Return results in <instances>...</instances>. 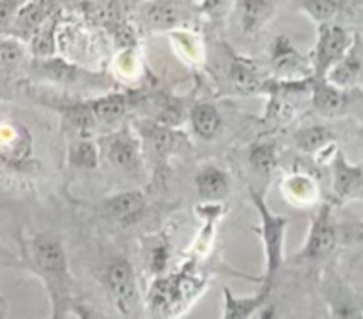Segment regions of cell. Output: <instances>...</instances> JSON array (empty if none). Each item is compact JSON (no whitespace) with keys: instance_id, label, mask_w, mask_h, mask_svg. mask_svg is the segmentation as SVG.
Segmentation results:
<instances>
[{"instance_id":"obj_8","label":"cell","mask_w":363,"mask_h":319,"mask_svg":"<svg viewBox=\"0 0 363 319\" xmlns=\"http://www.w3.org/2000/svg\"><path fill=\"white\" fill-rule=\"evenodd\" d=\"M332 170V186L337 201H363V165H353L342 152L335 151Z\"/></svg>"},{"instance_id":"obj_16","label":"cell","mask_w":363,"mask_h":319,"mask_svg":"<svg viewBox=\"0 0 363 319\" xmlns=\"http://www.w3.org/2000/svg\"><path fill=\"white\" fill-rule=\"evenodd\" d=\"M190 121L194 131L204 140H211L222 130V116L213 103H199L191 108Z\"/></svg>"},{"instance_id":"obj_17","label":"cell","mask_w":363,"mask_h":319,"mask_svg":"<svg viewBox=\"0 0 363 319\" xmlns=\"http://www.w3.org/2000/svg\"><path fill=\"white\" fill-rule=\"evenodd\" d=\"M128 106L126 94L121 92H113V94L101 96L92 101H89V108H91L92 116H94L96 124H113L124 116Z\"/></svg>"},{"instance_id":"obj_22","label":"cell","mask_w":363,"mask_h":319,"mask_svg":"<svg viewBox=\"0 0 363 319\" xmlns=\"http://www.w3.org/2000/svg\"><path fill=\"white\" fill-rule=\"evenodd\" d=\"M25 48L23 43L11 35L0 34V78H7L23 62Z\"/></svg>"},{"instance_id":"obj_29","label":"cell","mask_w":363,"mask_h":319,"mask_svg":"<svg viewBox=\"0 0 363 319\" xmlns=\"http://www.w3.org/2000/svg\"><path fill=\"white\" fill-rule=\"evenodd\" d=\"M344 7H346V4L342 2H303L301 4V9H303L307 14H311L315 21H319V25L332 23V18H335V14H339Z\"/></svg>"},{"instance_id":"obj_30","label":"cell","mask_w":363,"mask_h":319,"mask_svg":"<svg viewBox=\"0 0 363 319\" xmlns=\"http://www.w3.org/2000/svg\"><path fill=\"white\" fill-rule=\"evenodd\" d=\"M23 2H0V34H7Z\"/></svg>"},{"instance_id":"obj_23","label":"cell","mask_w":363,"mask_h":319,"mask_svg":"<svg viewBox=\"0 0 363 319\" xmlns=\"http://www.w3.org/2000/svg\"><path fill=\"white\" fill-rule=\"evenodd\" d=\"M250 165L259 176H269L279 165V151L273 142H259L248 152Z\"/></svg>"},{"instance_id":"obj_25","label":"cell","mask_w":363,"mask_h":319,"mask_svg":"<svg viewBox=\"0 0 363 319\" xmlns=\"http://www.w3.org/2000/svg\"><path fill=\"white\" fill-rule=\"evenodd\" d=\"M230 78H233L234 85L241 91H254V89L259 87L257 67H255L254 62L243 59V57H233Z\"/></svg>"},{"instance_id":"obj_21","label":"cell","mask_w":363,"mask_h":319,"mask_svg":"<svg viewBox=\"0 0 363 319\" xmlns=\"http://www.w3.org/2000/svg\"><path fill=\"white\" fill-rule=\"evenodd\" d=\"M145 197L140 191H124L105 202V211L116 220H128L142 211Z\"/></svg>"},{"instance_id":"obj_3","label":"cell","mask_w":363,"mask_h":319,"mask_svg":"<svg viewBox=\"0 0 363 319\" xmlns=\"http://www.w3.org/2000/svg\"><path fill=\"white\" fill-rule=\"evenodd\" d=\"M250 198L254 202L255 209H257L259 218H261L259 234L262 237L266 257L262 284L264 286H273V280H275L280 266L284 264V243H286L287 218L282 215H277V213L269 209V206L264 201V191L252 190Z\"/></svg>"},{"instance_id":"obj_9","label":"cell","mask_w":363,"mask_h":319,"mask_svg":"<svg viewBox=\"0 0 363 319\" xmlns=\"http://www.w3.org/2000/svg\"><path fill=\"white\" fill-rule=\"evenodd\" d=\"M106 158L124 172H137L140 169V144L128 128L106 135L103 138Z\"/></svg>"},{"instance_id":"obj_15","label":"cell","mask_w":363,"mask_h":319,"mask_svg":"<svg viewBox=\"0 0 363 319\" xmlns=\"http://www.w3.org/2000/svg\"><path fill=\"white\" fill-rule=\"evenodd\" d=\"M195 184H197V194L202 201L216 202L229 194V176L222 169L215 165H208L199 170L195 176Z\"/></svg>"},{"instance_id":"obj_18","label":"cell","mask_w":363,"mask_h":319,"mask_svg":"<svg viewBox=\"0 0 363 319\" xmlns=\"http://www.w3.org/2000/svg\"><path fill=\"white\" fill-rule=\"evenodd\" d=\"M333 140H335V135L326 126H319V124L301 128L300 131L294 133L296 147L300 151L307 152V155H318V152L325 151V149H332Z\"/></svg>"},{"instance_id":"obj_12","label":"cell","mask_w":363,"mask_h":319,"mask_svg":"<svg viewBox=\"0 0 363 319\" xmlns=\"http://www.w3.org/2000/svg\"><path fill=\"white\" fill-rule=\"evenodd\" d=\"M269 294H272V286H264V284L259 293L252 296H236L229 287H225L222 319H254L255 314L268 303Z\"/></svg>"},{"instance_id":"obj_26","label":"cell","mask_w":363,"mask_h":319,"mask_svg":"<svg viewBox=\"0 0 363 319\" xmlns=\"http://www.w3.org/2000/svg\"><path fill=\"white\" fill-rule=\"evenodd\" d=\"M284 186H286L289 198H293L294 202H300V204H308L318 195V186H315L314 179L311 176H305V174H291Z\"/></svg>"},{"instance_id":"obj_2","label":"cell","mask_w":363,"mask_h":319,"mask_svg":"<svg viewBox=\"0 0 363 319\" xmlns=\"http://www.w3.org/2000/svg\"><path fill=\"white\" fill-rule=\"evenodd\" d=\"M39 167L27 124L14 117L0 119V177L11 183H28L38 176Z\"/></svg>"},{"instance_id":"obj_28","label":"cell","mask_w":363,"mask_h":319,"mask_svg":"<svg viewBox=\"0 0 363 319\" xmlns=\"http://www.w3.org/2000/svg\"><path fill=\"white\" fill-rule=\"evenodd\" d=\"M98 147L94 142L85 137L73 142V145L69 147V162L78 169H94L98 165Z\"/></svg>"},{"instance_id":"obj_19","label":"cell","mask_w":363,"mask_h":319,"mask_svg":"<svg viewBox=\"0 0 363 319\" xmlns=\"http://www.w3.org/2000/svg\"><path fill=\"white\" fill-rule=\"evenodd\" d=\"M326 303L332 319H363V310L342 286L330 287Z\"/></svg>"},{"instance_id":"obj_1","label":"cell","mask_w":363,"mask_h":319,"mask_svg":"<svg viewBox=\"0 0 363 319\" xmlns=\"http://www.w3.org/2000/svg\"><path fill=\"white\" fill-rule=\"evenodd\" d=\"M21 259L48 293L52 314L48 319H66L74 303L73 276L62 243L48 233H35L20 240Z\"/></svg>"},{"instance_id":"obj_34","label":"cell","mask_w":363,"mask_h":319,"mask_svg":"<svg viewBox=\"0 0 363 319\" xmlns=\"http://www.w3.org/2000/svg\"><path fill=\"white\" fill-rule=\"evenodd\" d=\"M7 310H9V305H7L6 298L0 294V319H7Z\"/></svg>"},{"instance_id":"obj_36","label":"cell","mask_w":363,"mask_h":319,"mask_svg":"<svg viewBox=\"0 0 363 319\" xmlns=\"http://www.w3.org/2000/svg\"><path fill=\"white\" fill-rule=\"evenodd\" d=\"M311 319H332L330 318V312H314V314L311 315Z\"/></svg>"},{"instance_id":"obj_31","label":"cell","mask_w":363,"mask_h":319,"mask_svg":"<svg viewBox=\"0 0 363 319\" xmlns=\"http://www.w3.org/2000/svg\"><path fill=\"white\" fill-rule=\"evenodd\" d=\"M71 312H73L78 319H99L98 314H96L89 305L80 303V301H74V303L71 305Z\"/></svg>"},{"instance_id":"obj_4","label":"cell","mask_w":363,"mask_h":319,"mask_svg":"<svg viewBox=\"0 0 363 319\" xmlns=\"http://www.w3.org/2000/svg\"><path fill=\"white\" fill-rule=\"evenodd\" d=\"M202 286H204V280L188 269H183L176 275L160 276L156 282H152L151 293H149L151 310L163 318H169L170 314H176L195 294H199Z\"/></svg>"},{"instance_id":"obj_24","label":"cell","mask_w":363,"mask_h":319,"mask_svg":"<svg viewBox=\"0 0 363 319\" xmlns=\"http://www.w3.org/2000/svg\"><path fill=\"white\" fill-rule=\"evenodd\" d=\"M240 11L243 30L255 32L269 20V16H272L273 11H275V4L262 2V0H259V2H241Z\"/></svg>"},{"instance_id":"obj_10","label":"cell","mask_w":363,"mask_h":319,"mask_svg":"<svg viewBox=\"0 0 363 319\" xmlns=\"http://www.w3.org/2000/svg\"><path fill=\"white\" fill-rule=\"evenodd\" d=\"M57 9L59 7L50 2H23L13 25L4 35L20 39L21 43H30V39L45 27L46 21L57 13Z\"/></svg>"},{"instance_id":"obj_7","label":"cell","mask_w":363,"mask_h":319,"mask_svg":"<svg viewBox=\"0 0 363 319\" xmlns=\"http://www.w3.org/2000/svg\"><path fill=\"white\" fill-rule=\"evenodd\" d=\"M103 282L117 310L121 314H128L138 298L137 279L131 262L124 257L112 259L103 273Z\"/></svg>"},{"instance_id":"obj_13","label":"cell","mask_w":363,"mask_h":319,"mask_svg":"<svg viewBox=\"0 0 363 319\" xmlns=\"http://www.w3.org/2000/svg\"><path fill=\"white\" fill-rule=\"evenodd\" d=\"M363 74V41L358 34H354V43L350 52L344 55L337 66L332 67L326 80L340 89H347L357 84Z\"/></svg>"},{"instance_id":"obj_33","label":"cell","mask_w":363,"mask_h":319,"mask_svg":"<svg viewBox=\"0 0 363 319\" xmlns=\"http://www.w3.org/2000/svg\"><path fill=\"white\" fill-rule=\"evenodd\" d=\"M254 319H277V308L275 305H268L266 303L261 310L255 314Z\"/></svg>"},{"instance_id":"obj_35","label":"cell","mask_w":363,"mask_h":319,"mask_svg":"<svg viewBox=\"0 0 363 319\" xmlns=\"http://www.w3.org/2000/svg\"><path fill=\"white\" fill-rule=\"evenodd\" d=\"M354 240L360 245H363V222H358L357 225H354Z\"/></svg>"},{"instance_id":"obj_14","label":"cell","mask_w":363,"mask_h":319,"mask_svg":"<svg viewBox=\"0 0 363 319\" xmlns=\"http://www.w3.org/2000/svg\"><path fill=\"white\" fill-rule=\"evenodd\" d=\"M312 103L323 116H337L347 105V91L330 84L326 78L312 77L311 80Z\"/></svg>"},{"instance_id":"obj_32","label":"cell","mask_w":363,"mask_h":319,"mask_svg":"<svg viewBox=\"0 0 363 319\" xmlns=\"http://www.w3.org/2000/svg\"><path fill=\"white\" fill-rule=\"evenodd\" d=\"M167 264V250L165 247H158L152 252V272L162 273Z\"/></svg>"},{"instance_id":"obj_6","label":"cell","mask_w":363,"mask_h":319,"mask_svg":"<svg viewBox=\"0 0 363 319\" xmlns=\"http://www.w3.org/2000/svg\"><path fill=\"white\" fill-rule=\"evenodd\" d=\"M337 247V227L332 218V204H323L318 215L314 216L308 230L307 241L298 255H294L296 262H314L328 257Z\"/></svg>"},{"instance_id":"obj_27","label":"cell","mask_w":363,"mask_h":319,"mask_svg":"<svg viewBox=\"0 0 363 319\" xmlns=\"http://www.w3.org/2000/svg\"><path fill=\"white\" fill-rule=\"evenodd\" d=\"M55 14L45 23V27L30 39V50L35 59H50L55 52Z\"/></svg>"},{"instance_id":"obj_5","label":"cell","mask_w":363,"mask_h":319,"mask_svg":"<svg viewBox=\"0 0 363 319\" xmlns=\"http://www.w3.org/2000/svg\"><path fill=\"white\" fill-rule=\"evenodd\" d=\"M354 43V34H350L337 23L319 25L318 43L312 53V69L314 77L326 78L333 66L344 59Z\"/></svg>"},{"instance_id":"obj_20","label":"cell","mask_w":363,"mask_h":319,"mask_svg":"<svg viewBox=\"0 0 363 319\" xmlns=\"http://www.w3.org/2000/svg\"><path fill=\"white\" fill-rule=\"evenodd\" d=\"M145 130H147L145 131V137L152 142V147H155L160 155H170V152L177 151L181 145H188L186 135L172 130L170 126H163V124H147Z\"/></svg>"},{"instance_id":"obj_11","label":"cell","mask_w":363,"mask_h":319,"mask_svg":"<svg viewBox=\"0 0 363 319\" xmlns=\"http://www.w3.org/2000/svg\"><path fill=\"white\" fill-rule=\"evenodd\" d=\"M272 66L279 74H284L286 80H298L296 74L301 78L314 77L312 64L301 57V53L294 48L293 43L286 35H277L272 43Z\"/></svg>"}]
</instances>
